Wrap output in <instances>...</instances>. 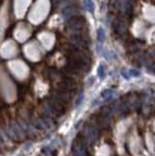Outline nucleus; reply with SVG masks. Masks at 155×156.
<instances>
[{"mask_svg":"<svg viewBox=\"0 0 155 156\" xmlns=\"http://www.w3.org/2000/svg\"><path fill=\"white\" fill-rule=\"evenodd\" d=\"M130 74L133 75V76H139L140 73L139 70H137V69H132L131 71H130Z\"/></svg>","mask_w":155,"mask_h":156,"instance_id":"f257e3e1","label":"nucleus"}]
</instances>
